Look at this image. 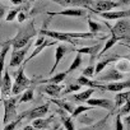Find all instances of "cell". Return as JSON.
Returning <instances> with one entry per match:
<instances>
[{"label": "cell", "mask_w": 130, "mask_h": 130, "mask_svg": "<svg viewBox=\"0 0 130 130\" xmlns=\"http://www.w3.org/2000/svg\"><path fill=\"white\" fill-rule=\"evenodd\" d=\"M36 35H37V29L35 27V21L32 19L24 27H19L18 33L15 35L14 38H12V47H13V50H19V48L24 47L26 45H28L31 42V40Z\"/></svg>", "instance_id": "1"}, {"label": "cell", "mask_w": 130, "mask_h": 130, "mask_svg": "<svg viewBox=\"0 0 130 130\" xmlns=\"http://www.w3.org/2000/svg\"><path fill=\"white\" fill-rule=\"evenodd\" d=\"M24 67H26V65L22 64L21 67H19V69H18V72L14 74L15 78H14V83H13V87H12V94H13V96L21 94L22 92H24L27 88L32 87V84L36 83L35 79H29V78L26 75V73H24Z\"/></svg>", "instance_id": "2"}, {"label": "cell", "mask_w": 130, "mask_h": 130, "mask_svg": "<svg viewBox=\"0 0 130 130\" xmlns=\"http://www.w3.org/2000/svg\"><path fill=\"white\" fill-rule=\"evenodd\" d=\"M17 103H18V96H12V97L3 98V105H4V119H3V124L4 125L18 119Z\"/></svg>", "instance_id": "3"}, {"label": "cell", "mask_w": 130, "mask_h": 130, "mask_svg": "<svg viewBox=\"0 0 130 130\" xmlns=\"http://www.w3.org/2000/svg\"><path fill=\"white\" fill-rule=\"evenodd\" d=\"M111 35H115L121 38L124 43L130 45V22L125 19H119L113 27H110Z\"/></svg>", "instance_id": "4"}, {"label": "cell", "mask_w": 130, "mask_h": 130, "mask_svg": "<svg viewBox=\"0 0 130 130\" xmlns=\"http://www.w3.org/2000/svg\"><path fill=\"white\" fill-rule=\"evenodd\" d=\"M55 4L62 7V8H84L87 10H91V7L93 4V0H50Z\"/></svg>", "instance_id": "5"}, {"label": "cell", "mask_w": 130, "mask_h": 130, "mask_svg": "<svg viewBox=\"0 0 130 130\" xmlns=\"http://www.w3.org/2000/svg\"><path fill=\"white\" fill-rule=\"evenodd\" d=\"M117 7H120L119 2H113V0H93L91 12H96V13L111 12Z\"/></svg>", "instance_id": "6"}, {"label": "cell", "mask_w": 130, "mask_h": 130, "mask_svg": "<svg viewBox=\"0 0 130 130\" xmlns=\"http://www.w3.org/2000/svg\"><path fill=\"white\" fill-rule=\"evenodd\" d=\"M31 45H32V42H29L28 45H26L24 47H22L19 50H13V52L10 55V60H9V67L10 68H18L23 64L24 57H26Z\"/></svg>", "instance_id": "7"}, {"label": "cell", "mask_w": 130, "mask_h": 130, "mask_svg": "<svg viewBox=\"0 0 130 130\" xmlns=\"http://www.w3.org/2000/svg\"><path fill=\"white\" fill-rule=\"evenodd\" d=\"M48 110H50V106H48L47 103H45V105L37 106V107H35V108H31V110H28V111H26V112L18 115V117H21L22 120H23L24 117L28 119V120H35V119H38V117H43V116L48 112Z\"/></svg>", "instance_id": "8"}, {"label": "cell", "mask_w": 130, "mask_h": 130, "mask_svg": "<svg viewBox=\"0 0 130 130\" xmlns=\"http://www.w3.org/2000/svg\"><path fill=\"white\" fill-rule=\"evenodd\" d=\"M73 51H75V47H69L68 45H61V43L59 45V43H57V47H56V50H55V62H54L52 68H51V70H50V75L54 74V72H55L56 68L59 67L60 61L64 59V56L67 55V54L73 52Z\"/></svg>", "instance_id": "9"}, {"label": "cell", "mask_w": 130, "mask_h": 130, "mask_svg": "<svg viewBox=\"0 0 130 130\" xmlns=\"http://www.w3.org/2000/svg\"><path fill=\"white\" fill-rule=\"evenodd\" d=\"M12 87H13L12 77L9 74L8 68H5L4 69V77H2V79H0V94H2V98H7V97L10 96Z\"/></svg>", "instance_id": "10"}, {"label": "cell", "mask_w": 130, "mask_h": 130, "mask_svg": "<svg viewBox=\"0 0 130 130\" xmlns=\"http://www.w3.org/2000/svg\"><path fill=\"white\" fill-rule=\"evenodd\" d=\"M102 50V45L101 43H94L91 46H82V47H77L75 52L80 54V55H89L91 56V64H93L94 59L98 56L100 51Z\"/></svg>", "instance_id": "11"}, {"label": "cell", "mask_w": 130, "mask_h": 130, "mask_svg": "<svg viewBox=\"0 0 130 130\" xmlns=\"http://www.w3.org/2000/svg\"><path fill=\"white\" fill-rule=\"evenodd\" d=\"M50 17L52 15H65V17H77V18H80V17H84L87 15V9L84 8H67V9H62L61 12H48L47 13Z\"/></svg>", "instance_id": "12"}, {"label": "cell", "mask_w": 130, "mask_h": 130, "mask_svg": "<svg viewBox=\"0 0 130 130\" xmlns=\"http://www.w3.org/2000/svg\"><path fill=\"white\" fill-rule=\"evenodd\" d=\"M88 103V106H93V107H101L108 111H113L115 110V102H112L111 100L107 98H89L86 101Z\"/></svg>", "instance_id": "13"}, {"label": "cell", "mask_w": 130, "mask_h": 130, "mask_svg": "<svg viewBox=\"0 0 130 130\" xmlns=\"http://www.w3.org/2000/svg\"><path fill=\"white\" fill-rule=\"evenodd\" d=\"M130 88V79L127 80H119V82H111V83H107V84H103L102 86V91H108V92H121L124 89H127Z\"/></svg>", "instance_id": "14"}, {"label": "cell", "mask_w": 130, "mask_h": 130, "mask_svg": "<svg viewBox=\"0 0 130 130\" xmlns=\"http://www.w3.org/2000/svg\"><path fill=\"white\" fill-rule=\"evenodd\" d=\"M98 15L107 21H119L130 17V10H111V12L98 13Z\"/></svg>", "instance_id": "15"}, {"label": "cell", "mask_w": 130, "mask_h": 130, "mask_svg": "<svg viewBox=\"0 0 130 130\" xmlns=\"http://www.w3.org/2000/svg\"><path fill=\"white\" fill-rule=\"evenodd\" d=\"M124 78V74L117 72L115 68L113 69H110L107 73L105 74H100L97 77V80L98 82H107V83H111V82H119Z\"/></svg>", "instance_id": "16"}, {"label": "cell", "mask_w": 130, "mask_h": 130, "mask_svg": "<svg viewBox=\"0 0 130 130\" xmlns=\"http://www.w3.org/2000/svg\"><path fill=\"white\" fill-rule=\"evenodd\" d=\"M120 56H121V55L112 54V55H110V56H106V57L101 59V60L97 62L96 68H94V74H96V75H100V74L102 73V70L107 67L108 64H111V62H116V60H117Z\"/></svg>", "instance_id": "17"}, {"label": "cell", "mask_w": 130, "mask_h": 130, "mask_svg": "<svg viewBox=\"0 0 130 130\" xmlns=\"http://www.w3.org/2000/svg\"><path fill=\"white\" fill-rule=\"evenodd\" d=\"M12 47V40L5 41L4 43H2V50H0V79H2L3 74H4V69H5V57L9 52V48Z\"/></svg>", "instance_id": "18"}, {"label": "cell", "mask_w": 130, "mask_h": 130, "mask_svg": "<svg viewBox=\"0 0 130 130\" xmlns=\"http://www.w3.org/2000/svg\"><path fill=\"white\" fill-rule=\"evenodd\" d=\"M55 120V115L50 116V117H38V119H35L32 120V126L36 129V130H46L48 127H51V122Z\"/></svg>", "instance_id": "19"}, {"label": "cell", "mask_w": 130, "mask_h": 130, "mask_svg": "<svg viewBox=\"0 0 130 130\" xmlns=\"http://www.w3.org/2000/svg\"><path fill=\"white\" fill-rule=\"evenodd\" d=\"M57 113L60 115V120H61V124H62V127L65 130H75V126H74V119L72 116H68V113L65 112L64 110H57Z\"/></svg>", "instance_id": "20"}, {"label": "cell", "mask_w": 130, "mask_h": 130, "mask_svg": "<svg viewBox=\"0 0 130 130\" xmlns=\"http://www.w3.org/2000/svg\"><path fill=\"white\" fill-rule=\"evenodd\" d=\"M52 45H57V41H52V40H46V41H45V42H42V43H41L40 46H36V47H35V50L32 51V54H31V55H29V56H28V57H27V59L24 60V65H26V64H27L28 61H31V60L33 59V57H36V56H37V55H38L40 52H42V51H43V50H45L46 47H50V46H52Z\"/></svg>", "instance_id": "21"}, {"label": "cell", "mask_w": 130, "mask_h": 130, "mask_svg": "<svg viewBox=\"0 0 130 130\" xmlns=\"http://www.w3.org/2000/svg\"><path fill=\"white\" fill-rule=\"evenodd\" d=\"M61 91H62V86H60V84H46L45 87L41 88L42 93H46V94L51 96L52 98L60 97Z\"/></svg>", "instance_id": "22"}, {"label": "cell", "mask_w": 130, "mask_h": 130, "mask_svg": "<svg viewBox=\"0 0 130 130\" xmlns=\"http://www.w3.org/2000/svg\"><path fill=\"white\" fill-rule=\"evenodd\" d=\"M115 69L122 74L130 73V60L125 56H120L115 62Z\"/></svg>", "instance_id": "23"}, {"label": "cell", "mask_w": 130, "mask_h": 130, "mask_svg": "<svg viewBox=\"0 0 130 130\" xmlns=\"http://www.w3.org/2000/svg\"><path fill=\"white\" fill-rule=\"evenodd\" d=\"M77 83L80 84V86H87L88 88H93V89H100L102 91V86L98 80H92L91 78L88 77H84V75H80L78 79H77Z\"/></svg>", "instance_id": "24"}, {"label": "cell", "mask_w": 130, "mask_h": 130, "mask_svg": "<svg viewBox=\"0 0 130 130\" xmlns=\"http://www.w3.org/2000/svg\"><path fill=\"white\" fill-rule=\"evenodd\" d=\"M96 89L93 88H88L83 92H77V93H73V96H70V100L73 102H86L87 100L91 98V96L94 93Z\"/></svg>", "instance_id": "25"}, {"label": "cell", "mask_w": 130, "mask_h": 130, "mask_svg": "<svg viewBox=\"0 0 130 130\" xmlns=\"http://www.w3.org/2000/svg\"><path fill=\"white\" fill-rule=\"evenodd\" d=\"M68 73L67 72H61V73H57L47 79H40L38 82L36 83H43V84H60L62 80H65V78H67Z\"/></svg>", "instance_id": "26"}, {"label": "cell", "mask_w": 130, "mask_h": 130, "mask_svg": "<svg viewBox=\"0 0 130 130\" xmlns=\"http://www.w3.org/2000/svg\"><path fill=\"white\" fill-rule=\"evenodd\" d=\"M87 22H88L89 32H91V33H93V35H97V36H98V33H100V32H105V31H107V29H108V27H107V26L105 27L103 24H101V23H98V22L93 21L91 17H88V18H87Z\"/></svg>", "instance_id": "27"}, {"label": "cell", "mask_w": 130, "mask_h": 130, "mask_svg": "<svg viewBox=\"0 0 130 130\" xmlns=\"http://www.w3.org/2000/svg\"><path fill=\"white\" fill-rule=\"evenodd\" d=\"M129 100H130V91L117 92L116 96H115V108L119 110V108H120L124 103H126Z\"/></svg>", "instance_id": "28"}, {"label": "cell", "mask_w": 130, "mask_h": 130, "mask_svg": "<svg viewBox=\"0 0 130 130\" xmlns=\"http://www.w3.org/2000/svg\"><path fill=\"white\" fill-rule=\"evenodd\" d=\"M51 102H54L56 106H59V108H61V110H64L65 112H67V113H73V111H74V106L70 103V102H68L67 100H57V98H52L51 100Z\"/></svg>", "instance_id": "29"}, {"label": "cell", "mask_w": 130, "mask_h": 130, "mask_svg": "<svg viewBox=\"0 0 130 130\" xmlns=\"http://www.w3.org/2000/svg\"><path fill=\"white\" fill-rule=\"evenodd\" d=\"M121 41V38L120 37H117V36H115V35H111L110 37H108V40L106 41V43H105V46L102 47V50L100 51V54H98V56L101 57V56H103L105 55V52L106 51H108L110 48H112L117 42H120Z\"/></svg>", "instance_id": "30"}, {"label": "cell", "mask_w": 130, "mask_h": 130, "mask_svg": "<svg viewBox=\"0 0 130 130\" xmlns=\"http://www.w3.org/2000/svg\"><path fill=\"white\" fill-rule=\"evenodd\" d=\"M33 98H35V88H33V87H29V88H27V89L22 93V96L18 97V103L29 102V101H32Z\"/></svg>", "instance_id": "31"}, {"label": "cell", "mask_w": 130, "mask_h": 130, "mask_svg": "<svg viewBox=\"0 0 130 130\" xmlns=\"http://www.w3.org/2000/svg\"><path fill=\"white\" fill-rule=\"evenodd\" d=\"M23 7H24V5H15L14 8L9 9L8 14L5 15V22H13V21L18 17V14L21 13V10L23 9Z\"/></svg>", "instance_id": "32"}, {"label": "cell", "mask_w": 130, "mask_h": 130, "mask_svg": "<svg viewBox=\"0 0 130 130\" xmlns=\"http://www.w3.org/2000/svg\"><path fill=\"white\" fill-rule=\"evenodd\" d=\"M80 84H78V83H70V84H68L67 87H65L62 91H61V94L60 96H68V94H70V93H77L79 89H80Z\"/></svg>", "instance_id": "33"}, {"label": "cell", "mask_w": 130, "mask_h": 130, "mask_svg": "<svg viewBox=\"0 0 130 130\" xmlns=\"http://www.w3.org/2000/svg\"><path fill=\"white\" fill-rule=\"evenodd\" d=\"M82 62H83V57H82V55L80 54H78V55H75V57H74V60L72 61V64H70V67L68 68V70H67V73L69 74V73H72V72H74V70H77L80 65H82Z\"/></svg>", "instance_id": "34"}, {"label": "cell", "mask_w": 130, "mask_h": 130, "mask_svg": "<svg viewBox=\"0 0 130 130\" xmlns=\"http://www.w3.org/2000/svg\"><path fill=\"white\" fill-rule=\"evenodd\" d=\"M107 120H108V116H106L105 119H102L101 121H98L96 125H92V126H83V127H80L79 130H103V127L106 126Z\"/></svg>", "instance_id": "35"}, {"label": "cell", "mask_w": 130, "mask_h": 130, "mask_svg": "<svg viewBox=\"0 0 130 130\" xmlns=\"http://www.w3.org/2000/svg\"><path fill=\"white\" fill-rule=\"evenodd\" d=\"M93 108H94L93 106H77L70 116H72L73 119H77L78 116H80V113L87 112V111H91V110H93Z\"/></svg>", "instance_id": "36"}, {"label": "cell", "mask_w": 130, "mask_h": 130, "mask_svg": "<svg viewBox=\"0 0 130 130\" xmlns=\"http://www.w3.org/2000/svg\"><path fill=\"white\" fill-rule=\"evenodd\" d=\"M94 65L93 64H89L88 67L82 72V74L84 75V77H88V78H92V77H94Z\"/></svg>", "instance_id": "37"}, {"label": "cell", "mask_w": 130, "mask_h": 130, "mask_svg": "<svg viewBox=\"0 0 130 130\" xmlns=\"http://www.w3.org/2000/svg\"><path fill=\"white\" fill-rule=\"evenodd\" d=\"M115 130H125L124 122H122V117L121 115L117 112L116 113V119H115Z\"/></svg>", "instance_id": "38"}, {"label": "cell", "mask_w": 130, "mask_h": 130, "mask_svg": "<svg viewBox=\"0 0 130 130\" xmlns=\"http://www.w3.org/2000/svg\"><path fill=\"white\" fill-rule=\"evenodd\" d=\"M21 121H22V119H21V117H18L17 120H14V121H10V122L5 124L3 130H15V127L19 125V122H21Z\"/></svg>", "instance_id": "39"}, {"label": "cell", "mask_w": 130, "mask_h": 130, "mask_svg": "<svg viewBox=\"0 0 130 130\" xmlns=\"http://www.w3.org/2000/svg\"><path fill=\"white\" fill-rule=\"evenodd\" d=\"M129 112H130V100L119 108V113L121 116H126V115H129Z\"/></svg>", "instance_id": "40"}, {"label": "cell", "mask_w": 130, "mask_h": 130, "mask_svg": "<svg viewBox=\"0 0 130 130\" xmlns=\"http://www.w3.org/2000/svg\"><path fill=\"white\" fill-rule=\"evenodd\" d=\"M8 12H9L8 5H4V4L0 3V19H3V18H4V15H7V14H8Z\"/></svg>", "instance_id": "41"}, {"label": "cell", "mask_w": 130, "mask_h": 130, "mask_svg": "<svg viewBox=\"0 0 130 130\" xmlns=\"http://www.w3.org/2000/svg\"><path fill=\"white\" fill-rule=\"evenodd\" d=\"M122 122H124L125 130H130V115H126V116H124V119H122Z\"/></svg>", "instance_id": "42"}, {"label": "cell", "mask_w": 130, "mask_h": 130, "mask_svg": "<svg viewBox=\"0 0 130 130\" xmlns=\"http://www.w3.org/2000/svg\"><path fill=\"white\" fill-rule=\"evenodd\" d=\"M9 2L14 5H24V4H27L29 2V0H9Z\"/></svg>", "instance_id": "43"}, {"label": "cell", "mask_w": 130, "mask_h": 130, "mask_svg": "<svg viewBox=\"0 0 130 130\" xmlns=\"http://www.w3.org/2000/svg\"><path fill=\"white\" fill-rule=\"evenodd\" d=\"M45 41H46L45 36H40V37L36 40V42H35V47H36V46H40V45H41L42 42H45Z\"/></svg>", "instance_id": "44"}, {"label": "cell", "mask_w": 130, "mask_h": 130, "mask_svg": "<svg viewBox=\"0 0 130 130\" xmlns=\"http://www.w3.org/2000/svg\"><path fill=\"white\" fill-rule=\"evenodd\" d=\"M119 4L121 5H130V0H119Z\"/></svg>", "instance_id": "45"}, {"label": "cell", "mask_w": 130, "mask_h": 130, "mask_svg": "<svg viewBox=\"0 0 130 130\" xmlns=\"http://www.w3.org/2000/svg\"><path fill=\"white\" fill-rule=\"evenodd\" d=\"M22 130H36V129H35V127H33L32 125H27V126H24V127H23Z\"/></svg>", "instance_id": "46"}, {"label": "cell", "mask_w": 130, "mask_h": 130, "mask_svg": "<svg viewBox=\"0 0 130 130\" xmlns=\"http://www.w3.org/2000/svg\"><path fill=\"white\" fill-rule=\"evenodd\" d=\"M122 45H124V46H125V47H127V48H129V50H130V45H127V43H122Z\"/></svg>", "instance_id": "47"}, {"label": "cell", "mask_w": 130, "mask_h": 130, "mask_svg": "<svg viewBox=\"0 0 130 130\" xmlns=\"http://www.w3.org/2000/svg\"><path fill=\"white\" fill-rule=\"evenodd\" d=\"M0 106H2V105H0Z\"/></svg>", "instance_id": "48"}, {"label": "cell", "mask_w": 130, "mask_h": 130, "mask_svg": "<svg viewBox=\"0 0 130 130\" xmlns=\"http://www.w3.org/2000/svg\"><path fill=\"white\" fill-rule=\"evenodd\" d=\"M0 96H2V94H0Z\"/></svg>", "instance_id": "49"}, {"label": "cell", "mask_w": 130, "mask_h": 130, "mask_svg": "<svg viewBox=\"0 0 130 130\" xmlns=\"http://www.w3.org/2000/svg\"><path fill=\"white\" fill-rule=\"evenodd\" d=\"M0 46H2V45H0Z\"/></svg>", "instance_id": "50"}]
</instances>
